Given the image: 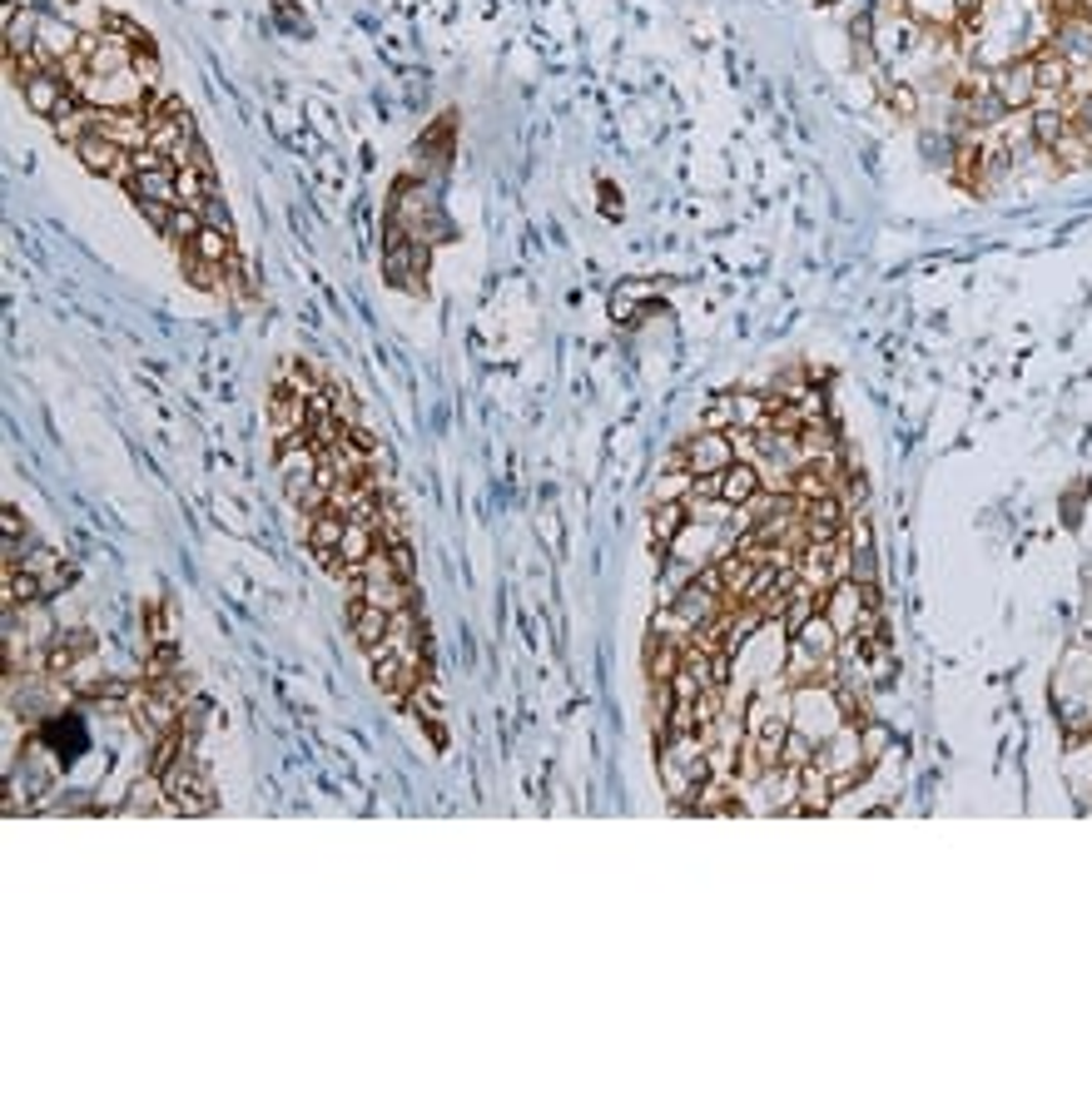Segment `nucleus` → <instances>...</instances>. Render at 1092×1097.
Returning <instances> with one entry per match:
<instances>
[{
	"mask_svg": "<svg viewBox=\"0 0 1092 1097\" xmlns=\"http://www.w3.org/2000/svg\"><path fill=\"white\" fill-rule=\"evenodd\" d=\"M383 273H387V284H392V289H403V293H418L422 273H427V249H422V239L418 234H408L397 219H387Z\"/></svg>",
	"mask_w": 1092,
	"mask_h": 1097,
	"instance_id": "1",
	"label": "nucleus"
},
{
	"mask_svg": "<svg viewBox=\"0 0 1092 1097\" xmlns=\"http://www.w3.org/2000/svg\"><path fill=\"white\" fill-rule=\"evenodd\" d=\"M989 90L1008 104V115H1013V110H1033V104H1038V50H1023V55L998 65Z\"/></svg>",
	"mask_w": 1092,
	"mask_h": 1097,
	"instance_id": "2",
	"label": "nucleus"
},
{
	"mask_svg": "<svg viewBox=\"0 0 1092 1097\" xmlns=\"http://www.w3.org/2000/svg\"><path fill=\"white\" fill-rule=\"evenodd\" d=\"M736 432H696V442H685L680 448V462L696 472V477H715V472H725L730 462H736Z\"/></svg>",
	"mask_w": 1092,
	"mask_h": 1097,
	"instance_id": "3",
	"label": "nucleus"
},
{
	"mask_svg": "<svg viewBox=\"0 0 1092 1097\" xmlns=\"http://www.w3.org/2000/svg\"><path fill=\"white\" fill-rule=\"evenodd\" d=\"M75 155H80V164H85L90 174H99V179H120V184H125L129 164H134V155H129V150H120L115 139H104L99 129H90V134L75 144Z\"/></svg>",
	"mask_w": 1092,
	"mask_h": 1097,
	"instance_id": "4",
	"label": "nucleus"
},
{
	"mask_svg": "<svg viewBox=\"0 0 1092 1097\" xmlns=\"http://www.w3.org/2000/svg\"><path fill=\"white\" fill-rule=\"evenodd\" d=\"M760 487H765V472L750 457H736L725 472H715V502L720 507H750Z\"/></svg>",
	"mask_w": 1092,
	"mask_h": 1097,
	"instance_id": "5",
	"label": "nucleus"
},
{
	"mask_svg": "<svg viewBox=\"0 0 1092 1097\" xmlns=\"http://www.w3.org/2000/svg\"><path fill=\"white\" fill-rule=\"evenodd\" d=\"M348 626H353V641L363 645V656H373L378 645H387V631H392V611L363 601V596H348Z\"/></svg>",
	"mask_w": 1092,
	"mask_h": 1097,
	"instance_id": "6",
	"label": "nucleus"
},
{
	"mask_svg": "<svg viewBox=\"0 0 1092 1097\" xmlns=\"http://www.w3.org/2000/svg\"><path fill=\"white\" fill-rule=\"evenodd\" d=\"M308 418H313L308 397H298V392H289V387L274 383V392H268V422H274V437L308 432Z\"/></svg>",
	"mask_w": 1092,
	"mask_h": 1097,
	"instance_id": "7",
	"label": "nucleus"
},
{
	"mask_svg": "<svg viewBox=\"0 0 1092 1097\" xmlns=\"http://www.w3.org/2000/svg\"><path fill=\"white\" fill-rule=\"evenodd\" d=\"M690 502H650V551H671L685 532Z\"/></svg>",
	"mask_w": 1092,
	"mask_h": 1097,
	"instance_id": "8",
	"label": "nucleus"
},
{
	"mask_svg": "<svg viewBox=\"0 0 1092 1097\" xmlns=\"http://www.w3.org/2000/svg\"><path fill=\"white\" fill-rule=\"evenodd\" d=\"M790 645H795V650H804V656H814V661H830V656L839 650V631L830 626V616H825V611H814L800 626V636H790Z\"/></svg>",
	"mask_w": 1092,
	"mask_h": 1097,
	"instance_id": "9",
	"label": "nucleus"
},
{
	"mask_svg": "<svg viewBox=\"0 0 1092 1097\" xmlns=\"http://www.w3.org/2000/svg\"><path fill=\"white\" fill-rule=\"evenodd\" d=\"M1073 90V65L1062 60L1058 50H1038V99H1062Z\"/></svg>",
	"mask_w": 1092,
	"mask_h": 1097,
	"instance_id": "10",
	"label": "nucleus"
},
{
	"mask_svg": "<svg viewBox=\"0 0 1092 1097\" xmlns=\"http://www.w3.org/2000/svg\"><path fill=\"white\" fill-rule=\"evenodd\" d=\"M184 258H199V263H219V268H228L234 263V234H224V228H199V239H194L190 249H184Z\"/></svg>",
	"mask_w": 1092,
	"mask_h": 1097,
	"instance_id": "11",
	"label": "nucleus"
},
{
	"mask_svg": "<svg viewBox=\"0 0 1092 1097\" xmlns=\"http://www.w3.org/2000/svg\"><path fill=\"white\" fill-rule=\"evenodd\" d=\"M820 596H825V591H814V586H804V581H800V586L790 591L785 611H780V631H785V636H800V626L814 611H820Z\"/></svg>",
	"mask_w": 1092,
	"mask_h": 1097,
	"instance_id": "12",
	"label": "nucleus"
},
{
	"mask_svg": "<svg viewBox=\"0 0 1092 1097\" xmlns=\"http://www.w3.org/2000/svg\"><path fill=\"white\" fill-rule=\"evenodd\" d=\"M800 800L809 814H825L830 809V800H835V785H830V770L814 760V765H804L800 770Z\"/></svg>",
	"mask_w": 1092,
	"mask_h": 1097,
	"instance_id": "13",
	"label": "nucleus"
},
{
	"mask_svg": "<svg viewBox=\"0 0 1092 1097\" xmlns=\"http://www.w3.org/2000/svg\"><path fill=\"white\" fill-rule=\"evenodd\" d=\"M904 10L914 26H929V31H949L959 20V0H904Z\"/></svg>",
	"mask_w": 1092,
	"mask_h": 1097,
	"instance_id": "14",
	"label": "nucleus"
},
{
	"mask_svg": "<svg viewBox=\"0 0 1092 1097\" xmlns=\"http://www.w3.org/2000/svg\"><path fill=\"white\" fill-rule=\"evenodd\" d=\"M814 755H820V741H814L809 730H800V725H790L785 750H780V765H785V770H804V765H814Z\"/></svg>",
	"mask_w": 1092,
	"mask_h": 1097,
	"instance_id": "15",
	"label": "nucleus"
},
{
	"mask_svg": "<svg viewBox=\"0 0 1092 1097\" xmlns=\"http://www.w3.org/2000/svg\"><path fill=\"white\" fill-rule=\"evenodd\" d=\"M164 800H169L164 779H160V774H144V779L129 790V814H160Z\"/></svg>",
	"mask_w": 1092,
	"mask_h": 1097,
	"instance_id": "16",
	"label": "nucleus"
},
{
	"mask_svg": "<svg viewBox=\"0 0 1092 1097\" xmlns=\"http://www.w3.org/2000/svg\"><path fill=\"white\" fill-rule=\"evenodd\" d=\"M730 408H736V427H730V432H755L760 422L770 418V397H755V392L730 397Z\"/></svg>",
	"mask_w": 1092,
	"mask_h": 1097,
	"instance_id": "17",
	"label": "nucleus"
},
{
	"mask_svg": "<svg viewBox=\"0 0 1092 1097\" xmlns=\"http://www.w3.org/2000/svg\"><path fill=\"white\" fill-rule=\"evenodd\" d=\"M1053 155V164H1067V169H1078V164H1088L1092 160V139L1083 134V129H1067L1058 144L1048 150Z\"/></svg>",
	"mask_w": 1092,
	"mask_h": 1097,
	"instance_id": "18",
	"label": "nucleus"
},
{
	"mask_svg": "<svg viewBox=\"0 0 1092 1097\" xmlns=\"http://www.w3.org/2000/svg\"><path fill=\"white\" fill-rule=\"evenodd\" d=\"M690 487H696V472L690 467H675L661 482L650 487V502H690Z\"/></svg>",
	"mask_w": 1092,
	"mask_h": 1097,
	"instance_id": "19",
	"label": "nucleus"
},
{
	"mask_svg": "<svg viewBox=\"0 0 1092 1097\" xmlns=\"http://www.w3.org/2000/svg\"><path fill=\"white\" fill-rule=\"evenodd\" d=\"M889 750H894L889 725H884V720H865V725H859V755H865L869 765H874V760H884Z\"/></svg>",
	"mask_w": 1092,
	"mask_h": 1097,
	"instance_id": "20",
	"label": "nucleus"
},
{
	"mask_svg": "<svg viewBox=\"0 0 1092 1097\" xmlns=\"http://www.w3.org/2000/svg\"><path fill=\"white\" fill-rule=\"evenodd\" d=\"M701 427H710V432H730V427H736V408H730V397H715L706 413H701Z\"/></svg>",
	"mask_w": 1092,
	"mask_h": 1097,
	"instance_id": "21",
	"label": "nucleus"
},
{
	"mask_svg": "<svg viewBox=\"0 0 1092 1097\" xmlns=\"http://www.w3.org/2000/svg\"><path fill=\"white\" fill-rule=\"evenodd\" d=\"M129 70L139 75V85H144V90H160V55H155V50H134Z\"/></svg>",
	"mask_w": 1092,
	"mask_h": 1097,
	"instance_id": "22",
	"label": "nucleus"
},
{
	"mask_svg": "<svg viewBox=\"0 0 1092 1097\" xmlns=\"http://www.w3.org/2000/svg\"><path fill=\"white\" fill-rule=\"evenodd\" d=\"M199 214H204V224H209V228H224V234H234V219H228V209H224V199H219V194H209V199L199 204Z\"/></svg>",
	"mask_w": 1092,
	"mask_h": 1097,
	"instance_id": "23",
	"label": "nucleus"
},
{
	"mask_svg": "<svg viewBox=\"0 0 1092 1097\" xmlns=\"http://www.w3.org/2000/svg\"><path fill=\"white\" fill-rule=\"evenodd\" d=\"M889 104L899 110L904 120H914V115H919V95H914V85H889Z\"/></svg>",
	"mask_w": 1092,
	"mask_h": 1097,
	"instance_id": "24",
	"label": "nucleus"
},
{
	"mask_svg": "<svg viewBox=\"0 0 1092 1097\" xmlns=\"http://www.w3.org/2000/svg\"><path fill=\"white\" fill-rule=\"evenodd\" d=\"M1067 115H1073V129H1083V134L1092 139V95H1088V90L1067 104Z\"/></svg>",
	"mask_w": 1092,
	"mask_h": 1097,
	"instance_id": "25",
	"label": "nucleus"
},
{
	"mask_svg": "<svg viewBox=\"0 0 1092 1097\" xmlns=\"http://www.w3.org/2000/svg\"><path fill=\"white\" fill-rule=\"evenodd\" d=\"M730 666H736V656H730V650H715V656H710V685L725 690V685H730Z\"/></svg>",
	"mask_w": 1092,
	"mask_h": 1097,
	"instance_id": "26",
	"label": "nucleus"
},
{
	"mask_svg": "<svg viewBox=\"0 0 1092 1097\" xmlns=\"http://www.w3.org/2000/svg\"><path fill=\"white\" fill-rule=\"evenodd\" d=\"M387 561H392V572H397L403 581H413V572H418V566H413V547H408V542H403V547H387Z\"/></svg>",
	"mask_w": 1092,
	"mask_h": 1097,
	"instance_id": "27",
	"label": "nucleus"
}]
</instances>
